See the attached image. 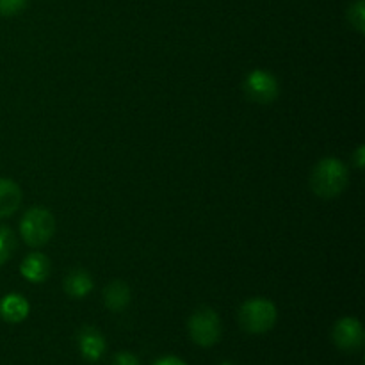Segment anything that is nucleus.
<instances>
[{"instance_id":"obj_1","label":"nucleus","mask_w":365,"mask_h":365,"mask_svg":"<svg viewBox=\"0 0 365 365\" xmlns=\"http://www.w3.org/2000/svg\"><path fill=\"white\" fill-rule=\"evenodd\" d=\"M349 170L341 159L327 157L314 166L310 175V187L314 195L323 200H334L348 189Z\"/></svg>"},{"instance_id":"obj_2","label":"nucleus","mask_w":365,"mask_h":365,"mask_svg":"<svg viewBox=\"0 0 365 365\" xmlns=\"http://www.w3.org/2000/svg\"><path fill=\"white\" fill-rule=\"evenodd\" d=\"M277 305L266 298L246 299L239 309V324H241L242 330L253 335L269 331L277 324Z\"/></svg>"},{"instance_id":"obj_3","label":"nucleus","mask_w":365,"mask_h":365,"mask_svg":"<svg viewBox=\"0 0 365 365\" xmlns=\"http://www.w3.org/2000/svg\"><path fill=\"white\" fill-rule=\"evenodd\" d=\"M20 234L25 245L41 248L56 234V217L46 207H32L21 217Z\"/></svg>"},{"instance_id":"obj_4","label":"nucleus","mask_w":365,"mask_h":365,"mask_svg":"<svg viewBox=\"0 0 365 365\" xmlns=\"http://www.w3.org/2000/svg\"><path fill=\"white\" fill-rule=\"evenodd\" d=\"M187 330L191 341L202 348H210V346L217 344L221 334H223L220 316L216 310L209 309V307H202L192 312L187 321Z\"/></svg>"},{"instance_id":"obj_5","label":"nucleus","mask_w":365,"mask_h":365,"mask_svg":"<svg viewBox=\"0 0 365 365\" xmlns=\"http://www.w3.org/2000/svg\"><path fill=\"white\" fill-rule=\"evenodd\" d=\"M245 93L257 103H271L280 95V84L277 77L266 70H253L245 78Z\"/></svg>"},{"instance_id":"obj_6","label":"nucleus","mask_w":365,"mask_h":365,"mask_svg":"<svg viewBox=\"0 0 365 365\" xmlns=\"http://www.w3.org/2000/svg\"><path fill=\"white\" fill-rule=\"evenodd\" d=\"M331 339L334 344L342 351H359L364 346V327L356 317H342L335 323L334 330H331Z\"/></svg>"},{"instance_id":"obj_7","label":"nucleus","mask_w":365,"mask_h":365,"mask_svg":"<svg viewBox=\"0 0 365 365\" xmlns=\"http://www.w3.org/2000/svg\"><path fill=\"white\" fill-rule=\"evenodd\" d=\"M52 273V264L43 253H29L20 264V274L31 284H43Z\"/></svg>"},{"instance_id":"obj_8","label":"nucleus","mask_w":365,"mask_h":365,"mask_svg":"<svg viewBox=\"0 0 365 365\" xmlns=\"http://www.w3.org/2000/svg\"><path fill=\"white\" fill-rule=\"evenodd\" d=\"M78 349L89 362H98L106 353V339L96 328L86 327L78 334Z\"/></svg>"},{"instance_id":"obj_9","label":"nucleus","mask_w":365,"mask_h":365,"mask_svg":"<svg viewBox=\"0 0 365 365\" xmlns=\"http://www.w3.org/2000/svg\"><path fill=\"white\" fill-rule=\"evenodd\" d=\"M29 312H31L29 302L21 294H16V292L7 294L6 298H2V302H0V316H2V319L6 321V323H21V321L27 319Z\"/></svg>"},{"instance_id":"obj_10","label":"nucleus","mask_w":365,"mask_h":365,"mask_svg":"<svg viewBox=\"0 0 365 365\" xmlns=\"http://www.w3.org/2000/svg\"><path fill=\"white\" fill-rule=\"evenodd\" d=\"M93 287H95V284H93L91 274L84 269L70 271L63 282L64 292L73 299L86 298L93 291Z\"/></svg>"},{"instance_id":"obj_11","label":"nucleus","mask_w":365,"mask_h":365,"mask_svg":"<svg viewBox=\"0 0 365 365\" xmlns=\"http://www.w3.org/2000/svg\"><path fill=\"white\" fill-rule=\"evenodd\" d=\"M130 289L125 282L114 280L103 289V305L110 310V312H123L130 303Z\"/></svg>"},{"instance_id":"obj_12","label":"nucleus","mask_w":365,"mask_h":365,"mask_svg":"<svg viewBox=\"0 0 365 365\" xmlns=\"http://www.w3.org/2000/svg\"><path fill=\"white\" fill-rule=\"evenodd\" d=\"M21 203V189L9 178H0V220L13 216Z\"/></svg>"},{"instance_id":"obj_13","label":"nucleus","mask_w":365,"mask_h":365,"mask_svg":"<svg viewBox=\"0 0 365 365\" xmlns=\"http://www.w3.org/2000/svg\"><path fill=\"white\" fill-rule=\"evenodd\" d=\"M14 252H16V235L11 228L0 227V266H4Z\"/></svg>"},{"instance_id":"obj_14","label":"nucleus","mask_w":365,"mask_h":365,"mask_svg":"<svg viewBox=\"0 0 365 365\" xmlns=\"http://www.w3.org/2000/svg\"><path fill=\"white\" fill-rule=\"evenodd\" d=\"M348 21L359 34L365 32V0H355L348 7Z\"/></svg>"},{"instance_id":"obj_15","label":"nucleus","mask_w":365,"mask_h":365,"mask_svg":"<svg viewBox=\"0 0 365 365\" xmlns=\"http://www.w3.org/2000/svg\"><path fill=\"white\" fill-rule=\"evenodd\" d=\"M29 0H0V14L2 16H16L27 7Z\"/></svg>"},{"instance_id":"obj_16","label":"nucleus","mask_w":365,"mask_h":365,"mask_svg":"<svg viewBox=\"0 0 365 365\" xmlns=\"http://www.w3.org/2000/svg\"><path fill=\"white\" fill-rule=\"evenodd\" d=\"M110 365H139V360L138 356L132 355V353L121 351L113 356V362H110Z\"/></svg>"},{"instance_id":"obj_17","label":"nucleus","mask_w":365,"mask_h":365,"mask_svg":"<svg viewBox=\"0 0 365 365\" xmlns=\"http://www.w3.org/2000/svg\"><path fill=\"white\" fill-rule=\"evenodd\" d=\"M364 163H365V146L360 145L359 148L355 150V153H353V164H355L356 170H364Z\"/></svg>"},{"instance_id":"obj_18","label":"nucleus","mask_w":365,"mask_h":365,"mask_svg":"<svg viewBox=\"0 0 365 365\" xmlns=\"http://www.w3.org/2000/svg\"><path fill=\"white\" fill-rule=\"evenodd\" d=\"M152 365H187V364H185L182 359H178V356H160V359H157Z\"/></svg>"},{"instance_id":"obj_19","label":"nucleus","mask_w":365,"mask_h":365,"mask_svg":"<svg viewBox=\"0 0 365 365\" xmlns=\"http://www.w3.org/2000/svg\"><path fill=\"white\" fill-rule=\"evenodd\" d=\"M221 365H234V364H232V362H223Z\"/></svg>"}]
</instances>
